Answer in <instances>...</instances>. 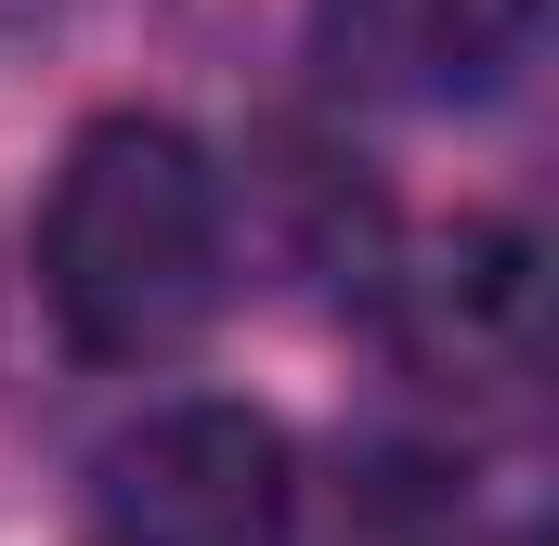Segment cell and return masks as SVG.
Returning <instances> with one entry per match:
<instances>
[{"label":"cell","instance_id":"6da1fadb","mask_svg":"<svg viewBox=\"0 0 559 546\" xmlns=\"http://www.w3.org/2000/svg\"><path fill=\"white\" fill-rule=\"evenodd\" d=\"M39 299L66 352L143 365L222 299V169L169 118H92L39 195Z\"/></svg>","mask_w":559,"mask_h":546},{"label":"cell","instance_id":"7a4b0ae2","mask_svg":"<svg viewBox=\"0 0 559 546\" xmlns=\"http://www.w3.org/2000/svg\"><path fill=\"white\" fill-rule=\"evenodd\" d=\"M92 546H299V455L261 404H156L92 455Z\"/></svg>","mask_w":559,"mask_h":546},{"label":"cell","instance_id":"3957f363","mask_svg":"<svg viewBox=\"0 0 559 546\" xmlns=\"http://www.w3.org/2000/svg\"><path fill=\"white\" fill-rule=\"evenodd\" d=\"M547 0H312V52L352 105H481L534 66Z\"/></svg>","mask_w":559,"mask_h":546}]
</instances>
